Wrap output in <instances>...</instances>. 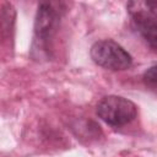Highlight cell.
Returning a JSON list of instances; mask_svg holds the SVG:
<instances>
[{"instance_id":"277c9868","label":"cell","mask_w":157,"mask_h":157,"mask_svg":"<svg viewBox=\"0 0 157 157\" xmlns=\"http://www.w3.org/2000/svg\"><path fill=\"white\" fill-rule=\"evenodd\" d=\"M58 22V11L49 2H42L38 6V11L34 21L36 39L45 43L55 31Z\"/></svg>"},{"instance_id":"3957f363","label":"cell","mask_w":157,"mask_h":157,"mask_svg":"<svg viewBox=\"0 0 157 157\" xmlns=\"http://www.w3.org/2000/svg\"><path fill=\"white\" fill-rule=\"evenodd\" d=\"M128 10L134 28L148 47L157 52V18L142 6L141 1H130L128 4Z\"/></svg>"},{"instance_id":"5b68a950","label":"cell","mask_w":157,"mask_h":157,"mask_svg":"<svg viewBox=\"0 0 157 157\" xmlns=\"http://www.w3.org/2000/svg\"><path fill=\"white\" fill-rule=\"evenodd\" d=\"M142 80H144V83L146 85V87H148L151 91L157 93V65L148 67L144 72Z\"/></svg>"},{"instance_id":"7a4b0ae2","label":"cell","mask_w":157,"mask_h":157,"mask_svg":"<svg viewBox=\"0 0 157 157\" xmlns=\"http://www.w3.org/2000/svg\"><path fill=\"white\" fill-rule=\"evenodd\" d=\"M91 59L98 65L112 71H123L132 65V56L115 40H97L90 50Z\"/></svg>"},{"instance_id":"6da1fadb","label":"cell","mask_w":157,"mask_h":157,"mask_svg":"<svg viewBox=\"0 0 157 157\" xmlns=\"http://www.w3.org/2000/svg\"><path fill=\"white\" fill-rule=\"evenodd\" d=\"M97 115L108 125L124 126L130 124L137 115V108L134 102L121 96H105L96 107Z\"/></svg>"}]
</instances>
